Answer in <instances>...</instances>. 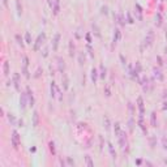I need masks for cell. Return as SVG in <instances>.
I'll list each match as a JSON object with an SVG mask.
<instances>
[{
  "label": "cell",
  "mask_w": 167,
  "mask_h": 167,
  "mask_svg": "<svg viewBox=\"0 0 167 167\" xmlns=\"http://www.w3.org/2000/svg\"><path fill=\"white\" fill-rule=\"evenodd\" d=\"M12 141H13L14 147H17V145H18V135H17V132H13V138H12Z\"/></svg>",
  "instance_id": "1"
}]
</instances>
